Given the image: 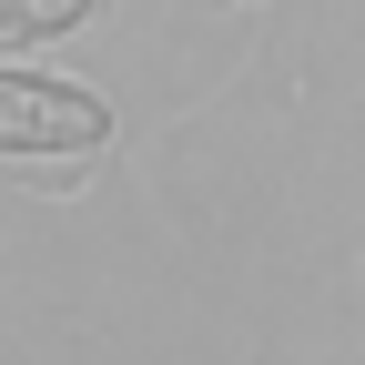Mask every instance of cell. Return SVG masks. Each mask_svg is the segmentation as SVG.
I'll use <instances>...</instances> for the list:
<instances>
[{
    "mask_svg": "<svg viewBox=\"0 0 365 365\" xmlns=\"http://www.w3.org/2000/svg\"><path fill=\"white\" fill-rule=\"evenodd\" d=\"M81 0H0V31H61Z\"/></svg>",
    "mask_w": 365,
    "mask_h": 365,
    "instance_id": "obj_1",
    "label": "cell"
}]
</instances>
